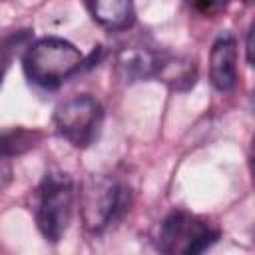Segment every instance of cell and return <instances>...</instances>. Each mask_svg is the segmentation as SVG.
I'll list each match as a JSON object with an SVG mask.
<instances>
[{"label": "cell", "mask_w": 255, "mask_h": 255, "mask_svg": "<svg viewBox=\"0 0 255 255\" xmlns=\"http://www.w3.org/2000/svg\"><path fill=\"white\" fill-rule=\"evenodd\" d=\"M80 50L64 38L48 36L36 40L24 54V74L30 84L56 90L82 66Z\"/></svg>", "instance_id": "cell-1"}, {"label": "cell", "mask_w": 255, "mask_h": 255, "mask_svg": "<svg viewBox=\"0 0 255 255\" xmlns=\"http://www.w3.org/2000/svg\"><path fill=\"white\" fill-rule=\"evenodd\" d=\"M131 205V189L128 183L110 175H92L82 191V215L92 233H102L118 223Z\"/></svg>", "instance_id": "cell-2"}, {"label": "cell", "mask_w": 255, "mask_h": 255, "mask_svg": "<svg viewBox=\"0 0 255 255\" xmlns=\"http://www.w3.org/2000/svg\"><path fill=\"white\" fill-rule=\"evenodd\" d=\"M74 211V181L66 171H48L36 191V225L42 237L58 243Z\"/></svg>", "instance_id": "cell-3"}, {"label": "cell", "mask_w": 255, "mask_h": 255, "mask_svg": "<svg viewBox=\"0 0 255 255\" xmlns=\"http://www.w3.org/2000/svg\"><path fill=\"white\" fill-rule=\"evenodd\" d=\"M217 239L219 231L209 221L189 211L175 209L163 219L159 227L157 247L169 255H197L207 251Z\"/></svg>", "instance_id": "cell-4"}, {"label": "cell", "mask_w": 255, "mask_h": 255, "mask_svg": "<svg viewBox=\"0 0 255 255\" xmlns=\"http://www.w3.org/2000/svg\"><path fill=\"white\" fill-rule=\"evenodd\" d=\"M104 108L102 104L88 96H74L64 100L54 112V126L60 137H64L74 147H90L102 129Z\"/></svg>", "instance_id": "cell-5"}, {"label": "cell", "mask_w": 255, "mask_h": 255, "mask_svg": "<svg viewBox=\"0 0 255 255\" xmlns=\"http://www.w3.org/2000/svg\"><path fill=\"white\" fill-rule=\"evenodd\" d=\"M209 78L219 92H231L237 84V42L229 32L221 34L211 46Z\"/></svg>", "instance_id": "cell-6"}, {"label": "cell", "mask_w": 255, "mask_h": 255, "mask_svg": "<svg viewBox=\"0 0 255 255\" xmlns=\"http://www.w3.org/2000/svg\"><path fill=\"white\" fill-rule=\"evenodd\" d=\"M92 18L108 30H124L133 24V0H86Z\"/></svg>", "instance_id": "cell-7"}, {"label": "cell", "mask_w": 255, "mask_h": 255, "mask_svg": "<svg viewBox=\"0 0 255 255\" xmlns=\"http://www.w3.org/2000/svg\"><path fill=\"white\" fill-rule=\"evenodd\" d=\"M155 78H159L163 84H167L171 90L185 92L195 84L197 70L195 62L189 58L181 56H167V58H157V68H155Z\"/></svg>", "instance_id": "cell-8"}, {"label": "cell", "mask_w": 255, "mask_h": 255, "mask_svg": "<svg viewBox=\"0 0 255 255\" xmlns=\"http://www.w3.org/2000/svg\"><path fill=\"white\" fill-rule=\"evenodd\" d=\"M157 58L145 48H126L118 54V70L126 82H139L155 76Z\"/></svg>", "instance_id": "cell-9"}, {"label": "cell", "mask_w": 255, "mask_h": 255, "mask_svg": "<svg viewBox=\"0 0 255 255\" xmlns=\"http://www.w3.org/2000/svg\"><path fill=\"white\" fill-rule=\"evenodd\" d=\"M189 2L193 4V8H195L199 14H203V16H213V14L221 12V10L227 6L229 0H189Z\"/></svg>", "instance_id": "cell-10"}, {"label": "cell", "mask_w": 255, "mask_h": 255, "mask_svg": "<svg viewBox=\"0 0 255 255\" xmlns=\"http://www.w3.org/2000/svg\"><path fill=\"white\" fill-rule=\"evenodd\" d=\"M12 175H14V169H12V161H10V155L6 151L0 149V191L6 189L12 181Z\"/></svg>", "instance_id": "cell-11"}, {"label": "cell", "mask_w": 255, "mask_h": 255, "mask_svg": "<svg viewBox=\"0 0 255 255\" xmlns=\"http://www.w3.org/2000/svg\"><path fill=\"white\" fill-rule=\"evenodd\" d=\"M251 52H253V28L249 30V36H247V60H249V62H253Z\"/></svg>", "instance_id": "cell-12"}, {"label": "cell", "mask_w": 255, "mask_h": 255, "mask_svg": "<svg viewBox=\"0 0 255 255\" xmlns=\"http://www.w3.org/2000/svg\"><path fill=\"white\" fill-rule=\"evenodd\" d=\"M0 84H2V66H0Z\"/></svg>", "instance_id": "cell-13"}]
</instances>
